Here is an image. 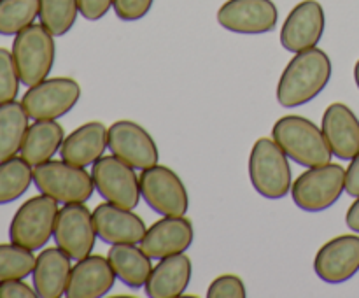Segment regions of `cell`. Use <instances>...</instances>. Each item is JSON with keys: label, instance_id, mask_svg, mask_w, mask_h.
I'll return each instance as SVG.
<instances>
[{"label": "cell", "instance_id": "6da1fadb", "mask_svg": "<svg viewBox=\"0 0 359 298\" xmlns=\"http://www.w3.org/2000/svg\"><path fill=\"white\" fill-rule=\"evenodd\" d=\"M332 74L333 65L326 51L311 48L297 53L277 84V102L284 109L309 104L328 86Z\"/></svg>", "mask_w": 359, "mask_h": 298}, {"label": "cell", "instance_id": "7a4b0ae2", "mask_svg": "<svg viewBox=\"0 0 359 298\" xmlns=\"http://www.w3.org/2000/svg\"><path fill=\"white\" fill-rule=\"evenodd\" d=\"M272 139L302 167H321L332 161L333 153L323 130L304 116H284L272 128Z\"/></svg>", "mask_w": 359, "mask_h": 298}, {"label": "cell", "instance_id": "3957f363", "mask_svg": "<svg viewBox=\"0 0 359 298\" xmlns=\"http://www.w3.org/2000/svg\"><path fill=\"white\" fill-rule=\"evenodd\" d=\"M249 179L256 191L269 200L284 198L291 191V165L287 154L273 139L262 137L249 154Z\"/></svg>", "mask_w": 359, "mask_h": 298}, {"label": "cell", "instance_id": "277c9868", "mask_svg": "<svg viewBox=\"0 0 359 298\" xmlns=\"http://www.w3.org/2000/svg\"><path fill=\"white\" fill-rule=\"evenodd\" d=\"M55 35L42 25L32 23L16 34L13 42V58L21 84L27 88L48 79L55 65Z\"/></svg>", "mask_w": 359, "mask_h": 298}, {"label": "cell", "instance_id": "5b68a950", "mask_svg": "<svg viewBox=\"0 0 359 298\" xmlns=\"http://www.w3.org/2000/svg\"><path fill=\"white\" fill-rule=\"evenodd\" d=\"M346 191V168L340 163H326L302 172L291 186V196L298 209L321 212L339 202Z\"/></svg>", "mask_w": 359, "mask_h": 298}, {"label": "cell", "instance_id": "8992f818", "mask_svg": "<svg viewBox=\"0 0 359 298\" xmlns=\"http://www.w3.org/2000/svg\"><path fill=\"white\" fill-rule=\"evenodd\" d=\"M34 184L58 203H86L95 191L90 172L65 160H49L34 167Z\"/></svg>", "mask_w": 359, "mask_h": 298}, {"label": "cell", "instance_id": "52a82bcc", "mask_svg": "<svg viewBox=\"0 0 359 298\" xmlns=\"http://www.w3.org/2000/svg\"><path fill=\"white\" fill-rule=\"evenodd\" d=\"M58 210V202L44 193L28 198L23 205H20L11 221V242L30 251L44 248L53 237Z\"/></svg>", "mask_w": 359, "mask_h": 298}, {"label": "cell", "instance_id": "ba28073f", "mask_svg": "<svg viewBox=\"0 0 359 298\" xmlns=\"http://www.w3.org/2000/svg\"><path fill=\"white\" fill-rule=\"evenodd\" d=\"M81 98V86L72 77H51L34 84L21 98L30 119H58L69 114Z\"/></svg>", "mask_w": 359, "mask_h": 298}, {"label": "cell", "instance_id": "9c48e42d", "mask_svg": "<svg viewBox=\"0 0 359 298\" xmlns=\"http://www.w3.org/2000/svg\"><path fill=\"white\" fill-rule=\"evenodd\" d=\"M140 195L154 212L161 216H186L189 196L184 182L172 168L153 165L140 170Z\"/></svg>", "mask_w": 359, "mask_h": 298}, {"label": "cell", "instance_id": "30bf717a", "mask_svg": "<svg viewBox=\"0 0 359 298\" xmlns=\"http://www.w3.org/2000/svg\"><path fill=\"white\" fill-rule=\"evenodd\" d=\"M91 177L98 195L114 205L135 209L140 200V182L135 168L118 156H102L91 167Z\"/></svg>", "mask_w": 359, "mask_h": 298}, {"label": "cell", "instance_id": "8fae6325", "mask_svg": "<svg viewBox=\"0 0 359 298\" xmlns=\"http://www.w3.org/2000/svg\"><path fill=\"white\" fill-rule=\"evenodd\" d=\"M56 245L74 262L91 255L97 241L93 212L83 203H63L58 210L53 231Z\"/></svg>", "mask_w": 359, "mask_h": 298}, {"label": "cell", "instance_id": "7c38bea8", "mask_svg": "<svg viewBox=\"0 0 359 298\" xmlns=\"http://www.w3.org/2000/svg\"><path fill=\"white\" fill-rule=\"evenodd\" d=\"M107 144L114 156L135 170L153 167L160 160V151L149 132L130 119H119L109 126Z\"/></svg>", "mask_w": 359, "mask_h": 298}, {"label": "cell", "instance_id": "4fadbf2b", "mask_svg": "<svg viewBox=\"0 0 359 298\" xmlns=\"http://www.w3.org/2000/svg\"><path fill=\"white\" fill-rule=\"evenodd\" d=\"M277 21L279 11L272 0H228L217 11V23L233 34H269Z\"/></svg>", "mask_w": 359, "mask_h": 298}, {"label": "cell", "instance_id": "5bb4252c", "mask_svg": "<svg viewBox=\"0 0 359 298\" xmlns=\"http://www.w3.org/2000/svg\"><path fill=\"white\" fill-rule=\"evenodd\" d=\"M325 9L318 0H304L293 7L280 28V44L286 51L300 53L318 46L325 34Z\"/></svg>", "mask_w": 359, "mask_h": 298}, {"label": "cell", "instance_id": "9a60e30c", "mask_svg": "<svg viewBox=\"0 0 359 298\" xmlns=\"http://www.w3.org/2000/svg\"><path fill=\"white\" fill-rule=\"evenodd\" d=\"M316 276L328 284H340L359 272V235H340L326 242L314 258Z\"/></svg>", "mask_w": 359, "mask_h": 298}, {"label": "cell", "instance_id": "2e32d148", "mask_svg": "<svg viewBox=\"0 0 359 298\" xmlns=\"http://www.w3.org/2000/svg\"><path fill=\"white\" fill-rule=\"evenodd\" d=\"M195 238V228L186 216H163L146 230L140 248L151 259L186 252Z\"/></svg>", "mask_w": 359, "mask_h": 298}, {"label": "cell", "instance_id": "e0dca14e", "mask_svg": "<svg viewBox=\"0 0 359 298\" xmlns=\"http://www.w3.org/2000/svg\"><path fill=\"white\" fill-rule=\"evenodd\" d=\"M97 237L105 244H140L146 235V223L132 209L104 202L93 210Z\"/></svg>", "mask_w": 359, "mask_h": 298}, {"label": "cell", "instance_id": "ac0fdd59", "mask_svg": "<svg viewBox=\"0 0 359 298\" xmlns=\"http://www.w3.org/2000/svg\"><path fill=\"white\" fill-rule=\"evenodd\" d=\"M116 273L107 258L90 255L79 259L70 270L67 283V298H100L114 287Z\"/></svg>", "mask_w": 359, "mask_h": 298}, {"label": "cell", "instance_id": "d6986e66", "mask_svg": "<svg viewBox=\"0 0 359 298\" xmlns=\"http://www.w3.org/2000/svg\"><path fill=\"white\" fill-rule=\"evenodd\" d=\"M321 130L339 160H353L359 153V119L353 109L342 102L328 105L323 114Z\"/></svg>", "mask_w": 359, "mask_h": 298}, {"label": "cell", "instance_id": "ffe728a7", "mask_svg": "<svg viewBox=\"0 0 359 298\" xmlns=\"http://www.w3.org/2000/svg\"><path fill=\"white\" fill-rule=\"evenodd\" d=\"M109 128L102 121H90L81 125L63 139L60 156L67 163L77 167H90L98 158L104 156L107 144Z\"/></svg>", "mask_w": 359, "mask_h": 298}, {"label": "cell", "instance_id": "44dd1931", "mask_svg": "<svg viewBox=\"0 0 359 298\" xmlns=\"http://www.w3.org/2000/svg\"><path fill=\"white\" fill-rule=\"evenodd\" d=\"M191 272V259L184 252L167 256L153 266L144 290L149 298H177L188 290Z\"/></svg>", "mask_w": 359, "mask_h": 298}, {"label": "cell", "instance_id": "7402d4cb", "mask_svg": "<svg viewBox=\"0 0 359 298\" xmlns=\"http://www.w3.org/2000/svg\"><path fill=\"white\" fill-rule=\"evenodd\" d=\"M70 256L63 252L62 249L48 248L41 251V255L35 259L34 272V287L37 291V297L41 298H60L65 297L67 283H69L70 270Z\"/></svg>", "mask_w": 359, "mask_h": 298}, {"label": "cell", "instance_id": "603a6c76", "mask_svg": "<svg viewBox=\"0 0 359 298\" xmlns=\"http://www.w3.org/2000/svg\"><path fill=\"white\" fill-rule=\"evenodd\" d=\"M63 139L65 130L56 119H39L28 126L20 154L32 167H37L44 161L53 160V156L60 153Z\"/></svg>", "mask_w": 359, "mask_h": 298}, {"label": "cell", "instance_id": "cb8c5ba5", "mask_svg": "<svg viewBox=\"0 0 359 298\" xmlns=\"http://www.w3.org/2000/svg\"><path fill=\"white\" fill-rule=\"evenodd\" d=\"M107 259L116 277L125 286L132 290H140L146 286L153 270V263L142 248H137V244H114L109 249Z\"/></svg>", "mask_w": 359, "mask_h": 298}, {"label": "cell", "instance_id": "d4e9b609", "mask_svg": "<svg viewBox=\"0 0 359 298\" xmlns=\"http://www.w3.org/2000/svg\"><path fill=\"white\" fill-rule=\"evenodd\" d=\"M30 116L23 104L16 100L0 104V161L16 156L21 151L25 135L28 130Z\"/></svg>", "mask_w": 359, "mask_h": 298}, {"label": "cell", "instance_id": "484cf974", "mask_svg": "<svg viewBox=\"0 0 359 298\" xmlns=\"http://www.w3.org/2000/svg\"><path fill=\"white\" fill-rule=\"evenodd\" d=\"M34 182V168L23 156L0 161V205L14 202Z\"/></svg>", "mask_w": 359, "mask_h": 298}, {"label": "cell", "instance_id": "4316f807", "mask_svg": "<svg viewBox=\"0 0 359 298\" xmlns=\"http://www.w3.org/2000/svg\"><path fill=\"white\" fill-rule=\"evenodd\" d=\"M79 14L77 0H39V18L42 27L55 37H62L74 27Z\"/></svg>", "mask_w": 359, "mask_h": 298}, {"label": "cell", "instance_id": "83f0119b", "mask_svg": "<svg viewBox=\"0 0 359 298\" xmlns=\"http://www.w3.org/2000/svg\"><path fill=\"white\" fill-rule=\"evenodd\" d=\"M39 16V0H0V35H16Z\"/></svg>", "mask_w": 359, "mask_h": 298}, {"label": "cell", "instance_id": "f1b7e54d", "mask_svg": "<svg viewBox=\"0 0 359 298\" xmlns=\"http://www.w3.org/2000/svg\"><path fill=\"white\" fill-rule=\"evenodd\" d=\"M35 259L37 258L34 256V251L23 245H18L14 242L0 244V283L32 276Z\"/></svg>", "mask_w": 359, "mask_h": 298}, {"label": "cell", "instance_id": "f546056e", "mask_svg": "<svg viewBox=\"0 0 359 298\" xmlns=\"http://www.w3.org/2000/svg\"><path fill=\"white\" fill-rule=\"evenodd\" d=\"M20 83V74H18L13 53L0 48V104L11 102L18 97Z\"/></svg>", "mask_w": 359, "mask_h": 298}, {"label": "cell", "instance_id": "4dcf8cb0", "mask_svg": "<svg viewBox=\"0 0 359 298\" xmlns=\"http://www.w3.org/2000/svg\"><path fill=\"white\" fill-rule=\"evenodd\" d=\"M207 297L209 298H245L244 280L235 273H224V276L216 277L207 287Z\"/></svg>", "mask_w": 359, "mask_h": 298}, {"label": "cell", "instance_id": "1f68e13d", "mask_svg": "<svg viewBox=\"0 0 359 298\" xmlns=\"http://www.w3.org/2000/svg\"><path fill=\"white\" fill-rule=\"evenodd\" d=\"M153 2L154 0H114L112 7L119 20L137 21L149 13Z\"/></svg>", "mask_w": 359, "mask_h": 298}, {"label": "cell", "instance_id": "d6a6232c", "mask_svg": "<svg viewBox=\"0 0 359 298\" xmlns=\"http://www.w3.org/2000/svg\"><path fill=\"white\" fill-rule=\"evenodd\" d=\"M37 291L28 286L23 279H13L0 283V298H35Z\"/></svg>", "mask_w": 359, "mask_h": 298}, {"label": "cell", "instance_id": "836d02e7", "mask_svg": "<svg viewBox=\"0 0 359 298\" xmlns=\"http://www.w3.org/2000/svg\"><path fill=\"white\" fill-rule=\"evenodd\" d=\"M114 0H77L79 4V13L88 21H97L104 18L111 9Z\"/></svg>", "mask_w": 359, "mask_h": 298}, {"label": "cell", "instance_id": "e575fe53", "mask_svg": "<svg viewBox=\"0 0 359 298\" xmlns=\"http://www.w3.org/2000/svg\"><path fill=\"white\" fill-rule=\"evenodd\" d=\"M346 193L351 196H359V153L351 160L346 170Z\"/></svg>", "mask_w": 359, "mask_h": 298}, {"label": "cell", "instance_id": "d590c367", "mask_svg": "<svg viewBox=\"0 0 359 298\" xmlns=\"http://www.w3.org/2000/svg\"><path fill=\"white\" fill-rule=\"evenodd\" d=\"M346 224L349 226V230L354 231V233H359V196H356L354 203L349 207V210H347Z\"/></svg>", "mask_w": 359, "mask_h": 298}, {"label": "cell", "instance_id": "8d00e7d4", "mask_svg": "<svg viewBox=\"0 0 359 298\" xmlns=\"http://www.w3.org/2000/svg\"><path fill=\"white\" fill-rule=\"evenodd\" d=\"M354 81H356V86L359 90V60L356 62V65H354Z\"/></svg>", "mask_w": 359, "mask_h": 298}]
</instances>
